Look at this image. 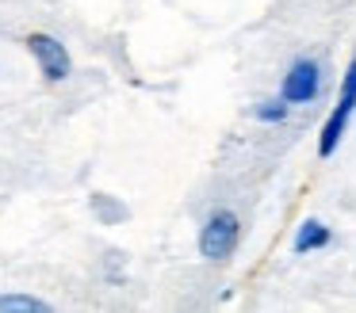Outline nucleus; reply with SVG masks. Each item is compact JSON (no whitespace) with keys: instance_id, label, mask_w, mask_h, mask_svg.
I'll list each match as a JSON object with an SVG mask.
<instances>
[{"instance_id":"f257e3e1","label":"nucleus","mask_w":356,"mask_h":313,"mask_svg":"<svg viewBox=\"0 0 356 313\" xmlns=\"http://www.w3.org/2000/svg\"><path fill=\"white\" fill-rule=\"evenodd\" d=\"M353 111H356V61H348L337 107L330 111V119H325V126H322V137H318V153H322V157H330V153L337 149V142L345 137V126H348V119H353Z\"/></svg>"},{"instance_id":"20e7f679","label":"nucleus","mask_w":356,"mask_h":313,"mask_svg":"<svg viewBox=\"0 0 356 313\" xmlns=\"http://www.w3.org/2000/svg\"><path fill=\"white\" fill-rule=\"evenodd\" d=\"M318 88H322V73H318L314 61H295L291 69H287L284 76V88H280V96L287 99V103H307V99L318 96Z\"/></svg>"},{"instance_id":"0eeeda50","label":"nucleus","mask_w":356,"mask_h":313,"mask_svg":"<svg viewBox=\"0 0 356 313\" xmlns=\"http://www.w3.org/2000/svg\"><path fill=\"white\" fill-rule=\"evenodd\" d=\"M287 99H276V103H264V107H257V119H264V122H280L287 115Z\"/></svg>"},{"instance_id":"423d86ee","label":"nucleus","mask_w":356,"mask_h":313,"mask_svg":"<svg viewBox=\"0 0 356 313\" xmlns=\"http://www.w3.org/2000/svg\"><path fill=\"white\" fill-rule=\"evenodd\" d=\"M8 310H35V313H47L50 305L42 298H27V294H0V313Z\"/></svg>"},{"instance_id":"7ed1b4c3","label":"nucleus","mask_w":356,"mask_h":313,"mask_svg":"<svg viewBox=\"0 0 356 313\" xmlns=\"http://www.w3.org/2000/svg\"><path fill=\"white\" fill-rule=\"evenodd\" d=\"M27 50H31V58L39 61V69H42L47 81H65V76H70V53H65V46L58 42L54 35H42V31L27 35Z\"/></svg>"},{"instance_id":"39448f33","label":"nucleus","mask_w":356,"mask_h":313,"mask_svg":"<svg viewBox=\"0 0 356 313\" xmlns=\"http://www.w3.org/2000/svg\"><path fill=\"white\" fill-rule=\"evenodd\" d=\"M330 241V229L322 221H302L299 226V237H295V252H310V248H322Z\"/></svg>"},{"instance_id":"f03ea898","label":"nucleus","mask_w":356,"mask_h":313,"mask_svg":"<svg viewBox=\"0 0 356 313\" xmlns=\"http://www.w3.org/2000/svg\"><path fill=\"white\" fill-rule=\"evenodd\" d=\"M238 233H241L238 214H230V210L211 214L207 226H203V233H200V252L207 260H226L234 248H238Z\"/></svg>"}]
</instances>
